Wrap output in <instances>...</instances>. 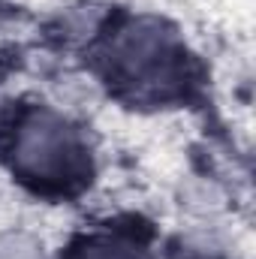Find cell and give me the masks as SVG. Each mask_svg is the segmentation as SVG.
<instances>
[{"mask_svg": "<svg viewBox=\"0 0 256 259\" xmlns=\"http://www.w3.org/2000/svg\"><path fill=\"white\" fill-rule=\"evenodd\" d=\"M84 259H133L127 250H121V247H112V244H103V247H91Z\"/></svg>", "mask_w": 256, "mask_h": 259, "instance_id": "3", "label": "cell"}, {"mask_svg": "<svg viewBox=\"0 0 256 259\" xmlns=\"http://www.w3.org/2000/svg\"><path fill=\"white\" fill-rule=\"evenodd\" d=\"M72 154L69 136L52 118H33L18 136V163L33 175L61 172Z\"/></svg>", "mask_w": 256, "mask_h": 259, "instance_id": "1", "label": "cell"}, {"mask_svg": "<svg viewBox=\"0 0 256 259\" xmlns=\"http://www.w3.org/2000/svg\"><path fill=\"white\" fill-rule=\"evenodd\" d=\"M0 259H39V247L27 235H6L0 238Z\"/></svg>", "mask_w": 256, "mask_h": 259, "instance_id": "2", "label": "cell"}]
</instances>
